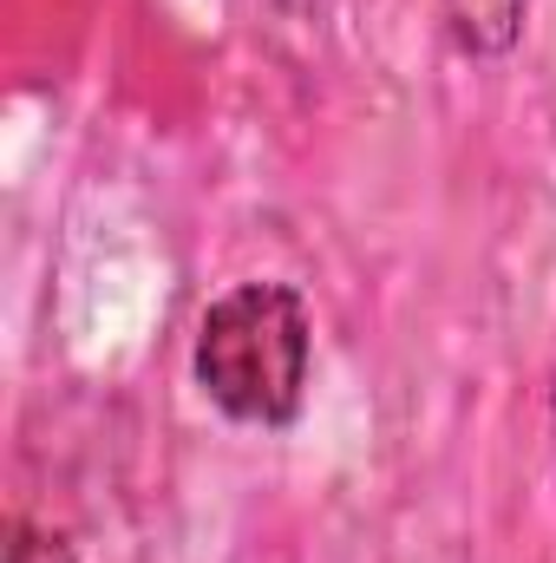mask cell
Returning a JSON list of instances; mask_svg holds the SVG:
<instances>
[{
    "label": "cell",
    "instance_id": "7a4b0ae2",
    "mask_svg": "<svg viewBox=\"0 0 556 563\" xmlns=\"http://www.w3.org/2000/svg\"><path fill=\"white\" fill-rule=\"evenodd\" d=\"M438 26L458 59H511L531 26V0H438Z\"/></svg>",
    "mask_w": 556,
    "mask_h": 563
},
{
    "label": "cell",
    "instance_id": "3957f363",
    "mask_svg": "<svg viewBox=\"0 0 556 563\" xmlns=\"http://www.w3.org/2000/svg\"><path fill=\"white\" fill-rule=\"evenodd\" d=\"M0 563H79V544H73L66 531H53V525L13 511V518H7V551H0Z\"/></svg>",
    "mask_w": 556,
    "mask_h": 563
},
{
    "label": "cell",
    "instance_id": "6da1fadb",
    "mask_svg": "<svg viewBox=\"0 0 556 563\" xmlns=\"http://www.w3.org/2000/svg\"><path fill=\"white\" fill-rule=\"evenodd\" d=\"M190 380L230 426L281 432L301 420L314 380V308L294 282H230L197 314Z\"/></svg>",
    "mask_w": 556,
    "mask_h": 563
},
{
    "label": "cell",
    "instance_id": "277c9868",
    "mask_svg": "<svg viewBox=\"0 0 556 563\" xmlns=\"http://www.w3.org/2000/svg\"><path fill=\"white\" fill-rule=\"evenodd\" d=\"M551 439H556V380H551Z\"/></svg>",
    "mask_w": 556,
    "mask_h": 563
}]
</instances>
